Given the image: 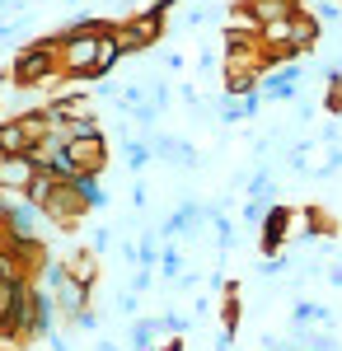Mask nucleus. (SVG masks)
I'll return each mask as SVG.
<instances>
[{
	"label": "nucleus",
	"instance_id": "nucleus-2",
	"mask_svg": "<svg viewBox=\"0 0 342 351\" xmlns=\"http://www.w3.org/2000/svg\"><path fill=\"white\" fill-rule=\"evenodd\" d=\"M117 33V43H122V52H141V47H155L159 33H164V14H136V19H127V24L113 28Z\"/></svg>",
	"mask_w": 342,
	"mask_h": 351
},
{
	"label": "nucleus",
	"instance_id": "nucleus-6",
	"mask_svg": "<svg viewBox=\"0 0 342 351\" xmlns=\"http://www.w3.org/2000/svg\"><path fill=\"white\" fill-rule=\"evenodd\" d=\"M66 271H71L76 281H84V286H94V276H99V263H94V253H76V258L66 263Z\"/></svg>",
	"mask_w": 342,
	"mask_h": 351
},
{
	"label": "nucleus",
	"instance_id": "nucleus-1",
	"mask_svg": "<svg viewBox=\"0 0 342 351\" xmlns=\"http://www.w3.org/2000/svg\"><path fill=\"white\" fill-rule=\"evenodd\" d=\"M52 75H61L56 38L52 43H33V47H24V52L14 56V80L19 84H43V80H52Z\"/></svg>",
	"mask_w": 342,
	"mask_h": 351
},
{
	"label": "nucleus",
	"instance_id": "nucleus-5",
	"mask_svg": "<svg viewBox=\"0 0 342 351\" xmlns=\"http://www.w3.org/2000/svg\"><path fill=\"white\" fill-rule=\"evenodd\" d=\"M286 225H290V211L286 206H277L272 216H267V239H263V248L277 258V243H282V234H286Z\"/></svg>",
	"mask_w": 342,
	"mask_h": 351
},
{
	"label": "nucleus",
	"instance_id": "nucleus-3",
	"mask_svg": "<svg viewBox=\"0 0 342 351\" xmlns=\"http://www.w3.org/2000/svg\"><path fill=\"white\" fill-rule=\"evenodd\" d=\"M315 43H319V19L310 14V10H300V14L290 19V56L310 52Z\"/></svg>",
	"mask_w": 342,
	"mask_h": 351
},
{
	"label": "nucleus",
	"instance_id": "nucleus-4",
	"mask_svg": "<svg viewBox=\"0 0 342 351\" xmlns=\"http://www.w3.org/2000/svg\"><path fill=\"white\" fill-rule=\"evenodd\" d=\"M249 5V14L258 19V24H272V19H290V14H300V0H244Z\"/></svg>",
	"mask_w": 342,
	"mask_h": 351
}]
</instances>
